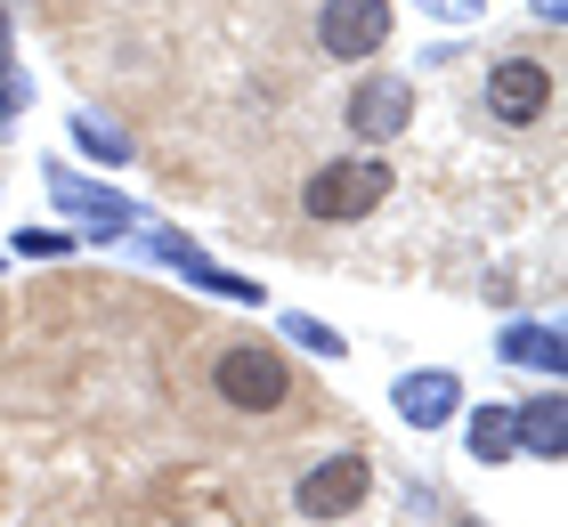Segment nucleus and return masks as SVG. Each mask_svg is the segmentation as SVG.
<instances>
[{
  "label": "nucleus",
  "instance_id": "obj_11",
  "mask_svg": "<svg viewBox=\"0 0 568 527\" xmlns=\"http://www.w3.org/2000/svg\"><path fill=\"white\" fill-rule=\"evenodd\" d=\"M471 455L479 463H511V406H479L471 414Z\"/></svg>",
  "mask_w": 568,
  "mask_h": 527
},
{
  "label": "nucleus",
  "instance_id": "obj_6",
  "mask_svg": "<svg viewBox=\"0 0 568 527\" xmlns=\"http://www.w3.org/2000/svg\"><path fill=\"white\" fill-rule=\"evenodd\" d=\"M406 114H415V90H406V82H366L349 98V130H357V139H398Z\"/></svg>",
  "mask_w": 568,
  "mask_h": 527
},
{
  "label": "nucleus",
  "instance_id": "obj_14",
  "mask_svg": "<svg viewBox=\"0 0 568 527\" xmlns=\"http://www.w3.org/2000/svg\"><path fill=\"white\" fill-rule=\"evenodd\" d=\"M65 244H73V235H58V227H24V235H17L24 260H49V252H65Z\"/></svg>",
  "mask_w": 568,
  "mask_h": 527
},
{
  "label": "nucleus",
  "instance_id": "obj_2",
  "mask_svg": "<svg viewBox=\"0 0 568 527\" xmlns=\"http://www.w3.org/2000/svg\"><path fill=\"white\" fill-rule=\"evenodd\" d=\"M212 382H220V398L236 414H276L284 398H293V374H284L276 349H220Z\"/></svg>",
  "mask_w": 568,
  "mask_h": 527
},
{
  "label": "nucleus",
  "instance_id": "obj_12",
  "mask_svg": "<svg viewBox=\"0 0 568 527\" xmlns=\"http://www.w3.org/2000/svg\"><path fill=\"white\" fill-rule=\"evenodd\" d=\"M73 139H82V154H90V163H131V139H122V130H106L98 114H82V122H73Z\"/></svg>",
  "mask_w": 568,
  "mask_h": 527
},
{
  "label": "nucleus",
  "instance_id": "obj_10",
  "mask_svg": "<svg viewBox=\"0 0 568 527\" xmlns=\"http://www.w3.org/2000/svg\"><path fill=\"white\" fill-rule=\"evenodd\" d=\"M49 195H58V203H73V211H90V220H122V211H131V203H114L106 188H82V179H73V171H58V163H49Z\"/></svg>",
  "mask_w": 568,
  "mask_h": 527
},
{
  "label": "nucleus",
  "instance_id": "obj_9",
  "mask_svg": "<svg viewBox=\"0 0 568 527\" xmlns=\"http://www.w3.org/2000/svg\"><path fill=\"white\" fill-rule=\"evenodd\" d=\"M496 349H504V365H536V374H560V365H568V341L552 325H511Z\"/></svg>",
  "mask_w": 568,
  "mask_h": 527
},
{
  "label": "nucleus",
  "instance_id": "obj_1",
  "mask_svg": "<svg viewBox=\"0 0 568 527\" xmlns=\"http://www.w3.org/2000/svg\"><path fill=\"white\" fill-rule=\"evenodd\" d=\"M390 203V163H325L317 179L301 188V211L308 220H366V211Z\"/></svg>",
  "mask_w": 568,
  "mask_h": 527
},
{
  "label": "nucleus",
  "instance_id": "obj_5",
  "mask_svg": "<svg viewBox=\"0 0 568 527\" xmlns=\"http://www.w3.org/2000/svg\"><path fill=\"white\" fill-rule=\"evenodd\" d=\"M552 105V73L536 58H496V73H487V114L496 122H536Z\"/></svg>",
  "mask_w": 568,
  "mask_h": 527
},
{
  "label": "nucleus",
  "instance_id": "obj_8",
  "mask_svg": "<svg viewBox=\"0 0 568 527\" xmlns=\"http://www.w3.org/2000/svg\"><path fill=\"white\" fill-rule=\"evenodd\" d=\"M511 446H528L536 463H560V446H568V406H560V398H528L520 414H511Z\"/></svg>",
  "mask_w": 568,
  "mask_h": 527
},
{
  "label": "nucleus",
  "instance_id": "obj_4",
  "mask_svg": "<svg viewBox=\"0 0 568 527\" xmlns=\"http://www.w3.org/2000/svg\"><path fill=\"white\" fill-rule=\"evenodd\" d=\"M366 487H374V463H366V455H333V463H317V470L301 479L293 504H301L308 519H349L357 504H366Z\"/></svg>",
  "mask_w": 568,
  "mask_h": 527
},
{
  "label": "nucleus",
  "instance_id": "obj_3",
  "mask_svg": "<svg viewBox=\"0 0 568 527\" xmlns=\"http://www.w3.org/2000/svg\"><path fill=\"white\" fill-rule=\"evenodd\" d=\"M317 41H325V58H374L390 41V0H325Z\"/></svg>",
  "mask_w": 568,
  "mask_h": 527
},
{
  "label": "nucleus",
  "instance_id": "obj_7",
  "mask_svg": "<svg viewBox=\"0 0 568 527\" xmlns=\"http://www.w3.org/2000/svg\"><path fill=\"white\" fill-rule=\"evenodd\" d=\"M455 406H463V382L455 374H406L398 382V414L415 422V430H447Z\"/></svg>",
  "mask_w": 568,
  "mask_h": 527
},
{
  "label": "nucleus",
  "instance_id": "obj_13",
  "mask_svg": "<svg viewBox=\"0 0 568 527\" xmlns=\"http://www.w3.org/2000/svg\"><path fill=\"white\" fill-rule=\"evenodd\" d=\"M284 333H293L301 349H317V357H342V333H325L317 316H284Z\"/></svg>",
  "mask_w": 568,
  "mask_h": 527
}]
</instances>
